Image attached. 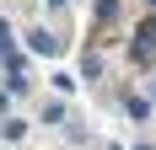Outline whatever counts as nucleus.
<instances>
[{
	"label": "nucleus",
	"mask_w": 156,
	"mask_h": 150,
	"mask_svg": "<svg viewBox=\"0 0 156 150\" xmlns=\"http://www.w3.org/2000/svg\"><path fill=\"white\" fill-rule=\"evenodd\" d=\"M129 59H135V64H151V59H156V16H145L140 27H135V38H129Z\"/></svg>",
	"instance_id": "1"
},
{
	"label": "nucleus",
	"mask_w": 156,
	"mask_h": 150,
	"mask_svg": "<svg viewBox=\"0 0 156 150\" xmlns=\"http://www.w3.org/2000/svg\"><path fill=\"white\" fill-rule=\"evenodd\" d=\"M27 48H32V54H59L65 38H59V32H48V27H32V32H27Z\"/></svg>",
	"instance_id": "2"
},
{
	"label": "nucleus",
	"mask_w": 156,
	"mask_h": 150,
	"mask_svg": "<svg viewBox=\"0 0 156 150\" xmlns=\"http://www.w3.org/2000/svg\"><path fill=\"white\" fill-rule=\"evenodd\" d=\"M124 113H129L135 123H140V118H151V97H135V91H129V97H124Z\"/></svg>",
	"instance_id": "3"
},
{
	"label": "nucleus",
	"mask_w": 156,
	"mask_h": 150,
	"mask_svg": "<svg viewBox=\"0 0 156 150\" xmlns=\"http://www.w3.org/2000/svg\"><path fill=\"white\" fill-rule=\"evenodd\" d=\"M92 16H97V27L119 22V0H97V5H92Z\"/></svg>",
	"instance_id": "4"
},
{
	"label": "nucleus",
	"mask_w": 156,
	"mask_h": 150,
	"mask_svg": "<svg viewBox=\"0 0 156 150\" xmlns=\"http://www.w3.org/2000/svg\"><path fill=\"white\" fill-rule=\"evenodd\" d=\"M81 75H86V80H102V59H97V54H86V59H81Z\"/></svg>",
	"instance_id": "5"
},
{
	"label": "nucleus",
	"mask_w": 156,
	"mask_h": 150,
	"mask_svg": "<svg viewBox=\"0 0 156 150\" xmlns=\"http://www.w3.org/2000/svg\"><path fill=\"white\" fill-rule=\"evenodd\" d=\"M0 134H5V139H22V134H27V123H22V118H5V123H0Z\"/></svg>",
	"instance_id": "6"
},
{
	"label": "nucleus",
	"mask_w": 156,
	"mask_h": 150,
	"mask_svg": "<svg viewBox=\"0 0 156 150\" xmlns=\"http://www.w3.org/2000/svg\"><path fill=\"white\" fill-rule=\"evenodd\" d=\"M43 123H65V102H43Z\"/></svg>",
	"instance_id": "7"
},
{
	"label": "nucleus",
	"mask_w": 156,
	"mask_h": 150,
	"mask_svg": "<svg viewBox=\"0 0 156 150\" xmlns=\"http://www.w3.org/2000/svg\"><path fill=\"white\" fill-rule=\"evenodd\" d=\"M48 5H54V11H59V5H70V0H48Z\"/></svg>",
	"instance_id": "8"
},
{
	"label": "nucleus",
	"mask_w": 156,
	"mask_h": 150,
	"mask_svg": "<svg viewBox=\"0 0 156 150\" xmlns=\"http://www.w3.org/2000/svg\"><path fill=\"white\" fill-rule=\"evenodd\" d=\"M0 113H5V91H0Z\"/></svg>",
	"instance_id": "9"
},
{
	"label": "nucleus",
	"mask_w": 156,
	"mask_h": 150,
	"mask_svg": "<svg viewBox=\"0 0 156 150\" xmlns=\"http://www.w3.org/2000/svg\"><path fill=\"white\" fill-rule=\"evenodd\" d=\"M135 150H156V145H135Z\"/></svg>",
	"instance_id": "10"
},
{
	"label": "nucleus",
	"mask_w": 156,
	"mask_h": 150,
	"mask_svg": "<svg viewBox=\"0 0 156 150\" xmlns=\"http://www.w3.org/2000/svg\"><path fill=\"white\" fill-rule=\"evenodd\" d=\"M145 5H156V0H145Z\"/></svg>",
	"instance_id": "11"
}]
</instances>
